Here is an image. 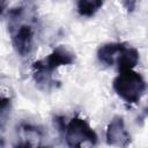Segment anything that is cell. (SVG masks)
Here are the masks:
<instances>
[{
    "mask_svg": "<svg viewBox=\"0 0 148 148\" xmlns=\"http://www.w3.org/2000/svg\"><path fill=\"white\" fill-rule=\"evenodd\" d=\"M36 28L35 9L29 5L17 6L8 10V31L12 45L21 57H28L34 51Z\"/></svg>",
    "mask_w": 148,
    "mask_h": 148,
    "instance_id": "cell-1",
    "label": "cell"
},
{
    "mask_svg": "<svg viewBox=\"0 0 148 148\" xmlns=\"http://www.w3.org/2000/svg\"><path fill=\"white\" fill-rule=\"evenodd\" d=\"M74 60L75 56L71 51H68L62 45L57 46L46 58L34 62L32 72L36 83L40 88L49 90L57 83L53 79V72L57 71L60 66L72 65Z\"/></svg>",
    "mask_w": 148,
    "mask_h": 148,
    "instance_id": "cell-2",
    "label": "cell"
},
{
    "mask_svg": "<svg viewBox=\"0 0 148 148\" xmlns=\"http://www.w3.org/2000/svg\"><path fill=\"white\" fill-rule=\"evenodd\" d=\"M112 87L121 99L128 104H135L146 90V82L143 77L133 69H124L113 79Z\"/></svg>",
    "mask_w": 148,
    "mask_h": 148,
    "instance_id": "cell-3",
    "label": "cell"
},
{
    "mask_svg": "<svg viewBox=\"0 0 148 148\" xmlns=\"http://www.w3.org/2000/svg\"><path fill=\"white\" fill-rule=\"evenodd\" d=\"M64 136L69 147L95 146L97 143V134L89 124L80 117H74L66 124Z\"/></svg>",
    "mask_w": 148,
    "mask_h": 148,
    "instance_id": "cell-4",
    "label": "cell"
},
{
    "mask_svg": "<svg viewBox=\"0 0 148 148\" xmlns=\"http://www.w3.org/2000/svg\"><path fill=\"white\" fill-rule=\"evenodd\" d=\"M105 139L108 145L116 147H126L131 142V135L125 127L124 119L120 116L112 118L106 127Z\"/></svg>",
    "mask_w": 148,
    "mask_h": 148,
    "instance_id": "cell-5",
    "label": "cell"
},
{
    "mask_svg": "<svg viewBox=\"0 0 148 148\" xmlns=\"http://www.w3.org/2000/svg\"><path fill=\"white\" fill-rule=\"evenodd\" d=\"M17 136L21 139L20 142L15 145L17 146H23V147H36L40 146V140L43 139V132L39 127H36L31 124H21L20 127L17 128Z\"/></svg>",
    "mask_w": 148,
    "mask_h": 148,
    "instance_id": "cell-6",
    "label": "cell"
},
{
    "mask_svg": "<svg viewBox=\"0 0 148 148\" xmlns=\"http://www.w3.org/2000/svg\"><path fill=\"white\" fill-rule=\"evenodd\" d=\"M126 44L124 43H106L99 46L97 50V59L105 66H113Z\"/></svg>",
    "mask_w": 148,
    "mask_h": 148,
    "instance_id": "cell-7",
    "label": "cell"
},
{
    "mask_svg": "<svg viewBox=\"0 0 148 148\" xmlns=\"http://www.w3.org/2000/svg\"><path fill=\"white\" fill-rule=\"evenodd\" d=\"M139 61V52L134 47L130 46H124L121 50L116 65L118 66V71H124V69H133Z\"/></svg>",
    "mask_w": 148,
    "mask_h": 148,
    "instance_id": "cell-8",
    "label": "cell"
},
{
    "mask_svg": "<svg viewBox=\"0 0 148 148\" xmlns=\"http://www.w3.org/2000/svg\"><path fill=\"white\" fill-rule=\"evenodd\" d=\"M104 0H76L77 13L84 17L94 16L103 6Z\"/></svg>",
    "mask_w": 148,
    "mask_h": 148,
    "instance_id": "cell-9",
    "label": "cell"
},
{
    "mask_svg": "<svg viewBox=\"0 0 148 148\" xmlns=\"http://www.w3.org/2000/svg\"><path fill=\"white\" fill-rule=\"evenodd\" d=\"M10 112V99L9 98H2L0 104V119H1V128L3 130L5 123L8 118V114Z\"/></svg>",
    "mask_w": 148,
    "mask_h": 148,
    "instance_id": "cell-10",
    "label": "cell"
},
{
    "mask_svg": "<svg viewBox=\"0 0 148 148\" xmlns=\"http://www.w3.org/2000/svg\"><path fill=\"white\" fill-rule=\"evenodd\" d=\"M139 1L140 0H121L123 6H124V8L126 9L127 13H133Z\"/></svg>",
    "mask_w": 148,
    "mask_h": 148,
    "instance_id": "cell-11",
    "label": "cell"
}]
</instances>
